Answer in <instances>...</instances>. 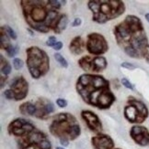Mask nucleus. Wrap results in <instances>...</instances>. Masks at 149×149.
<instances>
[{
  "mask_svg": "<svg viewBox=\"0 0 149 149\" xmlns=\"http://www.w3.org/2000/svg\"><path fill=\"white\" fill-rule=\"evenodd\" d=\"M81 117L86 122L88 127L91 131L95 133H101L102 131V124L99 118V116L95 113L88 111V110H84L81 112Z\"/></svg>",
  "mask_w": 149,
  "mask_h": 149,
  "instance_id": "10",
  "label": "nucleus"
},
{
  "mask_svg": "<svg viewBox=\"0 0 149 149\" xmlns=\"http://www.w3.org/2000/svg\"><path fill=\"white\" fill-rule=\"evenodd\" d=\"M23 17L29 27L41 33H48L54 29L61 17L59 10L51 6L49 0H21Z\"/></svg>",
  "mask_w": 149,
  "mask_h": 149,
  "instance_id": "2",
  "label": "nucleus"
},
{
  "mask_svg": "<svg viewBox=\"0 0 149 149\" xmlns=\"http://www.w3.org/2000/svg\"><path fill=\"white\" fill-rule=\"evenodd\" d=\"M13 66H14L15 70H18L22 69V67L24 66V62L21 59H19V58H15V59L13 60Z\"/></svg>",
  "mask_w": 149,
  "mask_h": 149,
  "instance_id": "27",
  "label": "nucleus"
},
{
  "mask_svg": "<svg viewBox=\"0 0 149 149\" xmlns=\"http://www.w3.org/2000/svg\"><path fill=\"white\" fill-rule=\"evenodd\" d=\"M56 149H66V148H64V147H61V146H57Z\"/></svg>",
  "mask_w": 149,
  "mask_h": 149,
  "instance_id": "40",
  "label": "nucleus"
},
{
  "mask_svg": "<svg viewBox=\"0 0 149 149\" xmlns=\"http://www.w3.org/2000/svg\"><path fill=\"white\" fill-rule=\"evenodd\" d=\"M121 67L127 69V70H134L135 68H136V66H135L134 64L130 63V62H122L121 64Z\"/></svg>",
  "mask_w": 149,
  "mask_h": 149,
  "instance_id": "32",
  "label": "nucleus"
},
{
  "mask_svg": "<svg viewBox=\"0 0 149 149\" xmlns=\"http://www.w3.org/2000/svg\"><path fill=\"white\" fill-rule=\"evenodd\" d=\"M130 135L133 140L141 146H146L149 145V132L141 125H133L131 128Z\"/></svg>",
  "mask_w": 149,
  "mask_h": 149,
  "instance_id": "11",
  "label": "nucleus"
},
{
  "mask_svg": "<svg viewBox=\"0 0 149 149\" xmlns=\"http://www.w3.org/2000/svg\"><path fill=\"white\" fill-rule=\"evenodd\" d=\"M9 89L15 93V101H21L28 95L29 83L23 76H17L10 82Z\"/></svg>",
  "mask_w": 149,
  "mask_h": 149,
  "instance_id": "9",
  "label": "nucleus"
},
{
  "mask_svg": "<svg viewBox=\"0 0 149 149\" xmlns=\"http://www.w3.org/2000/svg\"><path fill=\"white\" fill-rule=\"evenodd\" d=\"M35 129V126L29 120L23 118H17L13 120L8 126V132L11 135H15L18 137H22L25 134L32 132Z\"/></svg>",
  "mask_w": 149,
  "mask_h": 149,
  "instance_id": "8",
  "label": "nucleus"
},
{
  "mask_svg": "<svg viewBox=\"0 0 149 149\" xmlns=\"http://www.w3.org/2000/svg\"><path fill=\"white\" fill-rule=\"evenodd\" d=\"M57 40H56V37H54V36H51V37H49V38L47 40V41H46V45L47 46H49V47H54L55 46V44L57 43V41H56Z\"/></svg>",
  "mask_w": 149,
  "mask_h": 149,
  "instance_id": "30",
  "label": "nucleus"
},
{
  "mask_svg": "<svg viewBox=\"0 0 149 149\" xmlns=\"http://www.w3.org/2000/svg\"><path fill=\"white\" fill-rule=\"evenodd\" d=\"M0 60H1V72L5 76H8L11 72V70H12L11 65L6 61V60L4 59L3 55L0 56Z\"/></svg>",
  "mask_w": 149,
  "mask_h": 149,
  "instance_id": "23",
  "label": "nucleus"
},
{
  "mask_svg": "<svg viewBox=\"0 0 149 149\" xmlns=\"http://www.w3.org/2000/svg\"><path fill=\"white\" fill-rule=\"evenodd\" d=\"M124 117L130 123H138V124H141V123H143L145 121V119L140 115L137 109L133 105L131 104L126 105L124 110Z\"/></svg>",
  "mask_w": 149,
  "mask_h": 149,
  "instance_id": "15",
  "label": "nucleus"
},
{
  "mask_svg": "<svg viewBox=\"0 0 149 149\" xmlns=\"http://www.w3.org/2000/svg\"><path fill=\"white\" fill-rule=\"evenodd\" d=\"M114 149H121V148H114Z\"/></svg>",
  "mask_w": 149,
  "mask_h": 149,
  "instance_id": "41",
  "label": "nucleus"
},
{
  "mask_svg": "<svg viewBox=\"0 0 149 149\" xmlns=\"http://www.w3.org/2000/svg\"><path fill=\"white\" fill-rule=\"evenodd\" d=\"M37 111L35 116L40 119H46L50 113L54 112V105L46 98H40L35 103Z\"/></svg>",
  "mask_w": 149,
  "mask_h": 149,
  "instance_id": "12",
  "label": "nucleus"
},
{
  "mask_svg": "<svg viewBox=\"0 0 149 149\" xmlns=\"http://www.w3.org/2000/svg\"><path fill=\"white\" fill-rule=\"evenodd\" d=\"M69 139H66V138H63V139H60V144L63 146H69Z\"/></svg>",
  "mask_w": 149,
  "mask_h": 149,
  "instance_id": "35",
  "label": "nucleus"
},
{
  "mask_svg": "<svg viewBox=\"0 0 149 149\" xmlns=\"http://www.w3.org/2000/svg\"><path fill=\"white\" fill-rule=\"evenodd\" d=\"M86 49L91 55L100 56L109 50V44L105 37L100 33H90L87 36Z\"/></svg>",
  "mask_w": 149,
  "mask_h": 149,
  "instance_id": "7",
  "label": "nucleus"
},
{
  "mask_svg": "<svg viewBox=\"0 0 149 149\" xmlns=\"http://www.w3.org/2000/svg\"><path fill=\"white\" fill-rule=\"evenodd\" d=\"M86 49V42L80 36L75 37L69 44V50L74 55H80Z\"/></svg>",
  "mask_w": 149,
  "mask_h": 149,
  "instance_id": "16",
  "label": "nucleus"
},
{
  "mask_svg": "<svg viewBox=\"0 0 149 149\" xmlns=\"http://www.w3.org/2000/svg\"><path fill=\"white\" fill-rule=\"evenodd\" d=\"M27 67L33 79H40L46 75L50 70V59L47 53L37 46H32L26 49Z\"/></svg>",
  "mask_w": 149,
  "mask_h": 149,
  "instance_id": "6",
  "label": "nucleus"
},
{
  "mask_svg": "<svg viewBox=\"0 0 149 149\" xmlns=\"http://www.w3.org/2000/svg\"><path fill=\"white\" fill-rule=\"evenodd\" d=\"M121 84L124 85L125 88H127V89H129V90H134V87H133V85L131 83V81H129V80H127L126 78H122L121 79Z\"/></svg>",
  "mask_w": 149,
  "mask_h": 149,
  "instance_id": "29",
  "label": "nucleus"
},
{
  "mask_svg": "<svg viewBox=\"0 0 149 149\" xmlns=\"http://www.w3.org/2000/svg\"><path fill=\"white\" fill-rule=\"evenodd\" d=\"M88 6L92 12V20L99 24L117 18L125 11L124 3L121 0H90Z\"/></svg>",
  "mask_w": 149,
  "mask_h": 149,
  "instance_id": "4",
  "label": "nucleus"
},
{
  "mask_svg": "<svg viewBox=\"0 0 149 149\" xmlns=\"http://www.w3.org/2000/svg\"><path fill=\"white\" fill-rule=\"evenodd\" d=\"M76 89L84 102L97 107L101 93L109 89V81L101 75L85 73L77 79Z\"/></svg>",
  "mask_w": 149,
  "mask_h": 149,
  "instance_id": "3",
  "label": "nucleus"
},
{
  "mask_svg": "<svg viewBox=\"0 0 149 149\" xmlns=\"http://www.w3.org/2000/svg\"><path fill=\"white\" fill-rule=\"evenodd\" d=\"M27 30L30 32V34L31 35V36H34V32L33 31H32V30H30V29H27Z\"/></svg>",
  "mask_w": 149,
  "mask_h": 149,
  "instance_id": "37",
  "label": "nucleus"
},
{
  "mask_svg": "<svg viewBox=\"0 0 149 149\" xmlns=\"http://www.w3.org/2000/svg\"><path fill=\"white\" fill-rule=\"evenodd\" d=\"M18 51H19V47L18 45H11V46L6 50V52L8 57L12 58V57H15L18 53Z\"/></svg>",
  "mask_w": 149,
  "mask_h": 149,
  "instance_id": "25",
  "label": "nucleus"
},
{
  "mask_svg": "<svg viewBox=\"0 0 149 149\" xmlns=\"http://www.w3.org/2000/svg\"><path fill=\"white\" fill-rule=\"evenodd\" d=\"M0 30H1V32H0V45H1V49L6 50L12 45L9 40L10 38L6 34V32L4 30L2 27L0 29Z\"/></svg>",
  "mask_w": 149,
  "mask_h": 149,
  "instance_id": "22",
  "label": "nucleus"
},
{
  "mask_svg": "<svg viewBox=\"0 0 149 149\" xmlns=\"http://www.w3.org/2000/svg\"><path fill=\"white\" fill-rule=\"evenodd\" d=\"M68 17L66 14H62L61 17L58 19V21L55 25V27L54 29V33L56 34H61L62 32L66 29L68 25Z\"/></svg>",
  "mask_w": 149,
  "mask_h": 149,
  "instance_id": "20",
  "label": "nucleus"
},
{
  "mask_svg": "<svg viewBox=\"0 0 149 149\" xmlns=\"http://www.w3.org/2000/svg\"><path fill=\"white\" fill-rule=\"evenodd\" d=\"M54 59H55V61H56L58 63H59L63 68H67V67H68V62H67V61L62 56V54L56 52V53L54 54Z\"/></svg>",
  "mask_w": 149,
  "mask_h": 149,
  "instance_id": "24",
  "label": "nucleus"
},
{
  "mask_svg": "<svg viewBox=\"0 0 149 149\" xmlns=\"http://www.w3.org/2000/svg\"><path fill=\"white\" fill-rule=\"evenodd\" d=\"M62 48H63V43L61 41H57V43L55 44V46L54 47V49L58 51V50L62 49Z\"/></svg>",
  "mask_w": 149,
  "mask_h": 149,
  "instance_id": "36",
  "label": "nucleus"
},
{
  "mask_svg": "<svg viewBox=\"0 0 149 149\" xmlns=\"http://www.w3.org/2000/svg\"><path fill=\"white\" fill-rule=\"evenodd\" d=\"M93 149H114V142L108 134H98L91 138Z\"/></svg>",
  "mask_w": 149,
  "mask_h": 149,
  "instance_id": "13",
  "label": "nucleus"
},
{
  "mask_svg": "<svg viewBox=\"0 0 149 149\" xmlns=\"http://www.w3.org/2000/svg\"><path fill=\"white\" fill-rule=\"evenodd\" d=\"M56 104L59 106L60 108H64V107H66L67 104H68V102L66 99H63V98H58L56 100Z\"/></svg>",
  "mask_w": 149,
  "mask_h": 149,
  "instance_id": "31",
  "label": "nucleus"
},
{
  "mask_svg": "<svg viewBox=\"0 0 149 149\" xmlns=\"http://www.w3.org/2000/svg\"><path fill=\"white\" fill-rule=\"evenodd\" d=\"M113 34L118 45L129 57L140 59L148 55V40L138 17L127 16L124 21L115 26Z\"/></svg>",
  "mask_w": 149,
  "mask_h": 149,
  "instance_id": "1",
  "label": "nucleus"
},
{
  "mask_svg": "<svg viewBox=\"0 0 149 149\" xmlns=\"http://www.w3.org/2000/svg\"><path fill=\"white\" fill-rule=\"evenodd\" d=\"M81 24H82L81 18H80V17H76V18L74 19L73 23H72V27H74V28L79 27V26H81Z\"/></svg>",
  "mask_w": 149,
  "mask_h": 149,
  "instance_id": "33",
  "label": "nucleus"
},
{
  "mask_svg": "<svg viewBox=\"0 0 149 149\" xmlns=\"http://www.w3.org/2000/svg\"><path fill=\"white\" fill-rule=\"evenodd\" d=\"M145 61H146V62H147V63L149 64V54H148V55H147V56L145 57Z\"/></svg>",
  "mask_w": 149,
  "mask_h": 149,
  "instance_id": "39",
  "label": "nucleus"
},
{
  "mask_svg": "<svg viewBox=\"0 0 149 149\" xmlns=\"http://www.w3.org/2000/svg\"><path fill=\"white\" fill-rule=\"evenodd\" d=\"M128 104H131L133 105L135 108L137 109V111L139 112L140 115L143 117L145 120L147 118L148 116V109L146 107V105L143 102H141L137 99H135L134 97H129L128 98Z\"/></svg>",
  "mask_w": 149,
  "mask_h": 149,
  "instance_id": "18",
  "label": "nucleus"
},
{
  "mask_svg": "<svg viewBox=\"0 0 149 149\" xmlns=\"http://www.w3.org/2000/svg\"><path fill=\"white\" fill-rule=\"evenodd\" d=\"M108 66V62L105 57L103 56H96L93 57L91 61V70L93 72H100L104 70Z\"/></svg>",
  "mask_w": 149,
  "mask_h": 149,
  "instance_id": "17",
  "label": "nucleus"
},
{
  "mask_svg": "<svg viewBox=\"0 0 149 149\" xmlns=\"http://www.w3.org/2000/svg\"><path fill=\"white\" fill-rule=\"evenodd\" d=\"M93 57L87 55V56H83L80 58L78 61V65L79 67L85 70V72H90L91 70V61H92Z\"/></svg>",
  "mask_w": 149,
  "mask_h": 149,
  "instance_id": "21",
  "label": "nucleus"
},
{
  "mask_svg": "<svg viewBox=\"0 0 149 149\" xmlns=\"http://www.w3.org/2000/svg\"><path fill=\"white\" fill-rule=\"evenodd\" d=\"M6 80H8V76H3V75H1V77H0V87H1V89H3L4 88V85H6Z\"/></svg>",
  "mask_w": 149,
  "mask_h": 149,
  "instance_id": "34",
  "label": "nucleus"
},
{
  "mask_svg": "<svg viewBox=\"0 0 149 149\" xmlns=\"http://www.w3.org/2000/svg\"><path fill=\"white\" fill-rule=\"evenodd\" d=\"M115 100H116L115 95L113 94L112 91L109 89L105 91L103 93H101V95L100 96V98L98 100V103H97V108L101 109V110L109 109L113 104Z\"/></svg>",
  "mask_w": 149,
  "mask_h": 149,
  "instance_id": "14",
  "label": "nucleus"
},
{
  "mask_svg": "<svg viewBox=\"0 0 149 149\" xmlns=\"http://www.w3.org/2000/svg\"><path fill=\"white\" fill-rule=\"evenodd\" d=\"M18 111L20 112V113H22V114L30 115V116H35L37 108H36L35 103H32L30 102H26L19 106Z\"/></svg>",
  "mask_w": 149,
  "mask_h": 149,
  "instance_id": "19",
  "label": "nucleus"
},
{
  "mask_svg": "<svg viewBox=\"0 0 149 149\" xmlns=\"http://www.w3.org/2000/svg\"><path fill=\"white\" fill-rule=\"evenodd\" d=\"M4 96L8 100H15V93L11 89H8L4 92Z\"/></svg>",
  "mask_w": 149,
  "mask_h": 149,
  "instance_id": "28",
  "label": "nucleus"
},
{
  "mask_svg": "<svg viewBox=\"0 0 149 149\" xmlns=\"http://www.w3.org/2000/svg\"><path fill=\"white\" fill-rule=\"evenodd\" d=\"M2 28L4 29V30L6 32V34L8 35V37L11 38V40H17L18 36L16 34V32L14 31V29H12V28H10L8 25H4V26H2Z\"/></svg>",
  "mask_w": 149,
  "mask_h": 149,
  "instance_id": "26",
  "label": "nucleus"
},
{
  "mask_svg": "<svg viewBox=\"0 0 149 149\" xmlns=\"http://www.w3.org/2000/svg\"><path fill=\"white\" fill-rule=\"evenodd\" d=\"M50 133L60 139L76 140L80 135L81 129L74 115L68 113H60L54 116L49 127Z\"/></svg>",
  "mask_w": 149,
  "mask_h": 149,
  "instance_id": "5",
  "label": "nucleus"
},
{
  "mask_svg": "<svg viewBox=\"0 0 149 149\" xmlns=\"http://www.w3.org/2000/svg\"><path fill=\"white\" fill-rule=\"evenodd\" d=\"M145 19L147 20V22L149 23V13H147V14H145Z\"/></svg>",
  "mask_w": 149,
  "mask_h": 149,
  "instance_id": "38",
  "label": "nucleus"
}]
</instances>
